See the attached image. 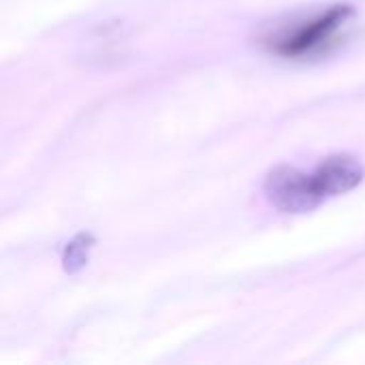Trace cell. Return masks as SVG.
Here are the masks:
<instances>
[{"instance_id": "cell-1", "label": "cell", "mask_w": 365, "mask_h": 365, "mask_svg": "<svg viewBox=\"0 0 365 365\" xmlns=\"http://www.w3.org/2000/svg\"><path fill=\"white\" fill-rule=\"evenodd\" d=\"M355 17L353 4H334L312 15L278 21L259 32L257 43L272 56L306 62L331 53L342 41Z\"/></svg>"}, {"instance_id": "cell-2", "label": "cell", "mask_w": 365, "mask_h": 365, "mask_svg": "<svg viewBox=\"0 0 365 365\" xmlns=\"http://www.w3.org/2000/svg\"><path fill=\"white\" fill-rule=\"evenodd\" d=\"M265 195L269 203L284 214H306L325 203L314 186L312 173L289 165H280L267 173Z\"/></svg>"}, {"instance_id": "cell-3", "label": "cell", "mask_w": 365, "mask_h": 365, "mask_svg": "<svg viewBox=\"0 0 365 365\" xmlns=\"http://www.w3.org/2000/svg\"><path fill=\"white\" fill-rule=\"evenodd\" d=\"M365 171L361 163L349 154H334L325 160H321L314 171L312 180L323 201L340 197L353 188H357L364 182Z\"/></svg>"}, {"instance_id": "cell-4", "label": "cell", "mask_w": 365, "mask_h": 365, "mask_svg": "<svg viewBox=\"0 0 365 365\" xmlns=\"http://www.w3.org/2000/svg\"><path fill=\"white\" fill-rule=\"evenodd\" d=\"M92 246H94L92 233H79V235H75V237L66 244L64 255H62L64 272H68V274L79 272V269L88 263Z\"/></svg>"}]
</instances>
